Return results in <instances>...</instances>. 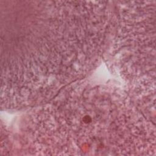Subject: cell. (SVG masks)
Returning <instances> with one entry per match:
<instances>
[{"mask_svg":"<svg viewBox=\"0 0 156 156\" xmlns=\"http://www.w3.org/2000/svg\"><path fill=\"white\" fill-rule=\"evenodd\" d=\"M1 10V91L16 104L46 103L104 54V26L93 2L13 1Z\"/></svg>","mask_w":156,"mask_h":156,"instance_id":"1","label":"cell"},{"mask_svg":"<svg viewBox=\"0 0 156 156\" xmlns=\"http://www.w3.org/2000/svg\"><path fill=\"white\" fill-rule=\"evenodd\" d=\"M115 46L122 76L131 90L155 88V1H121Z\"/></svg>","mask_w":156,"mask_h":156,"instance_id":"2","label":"cell"}]
</instances>
